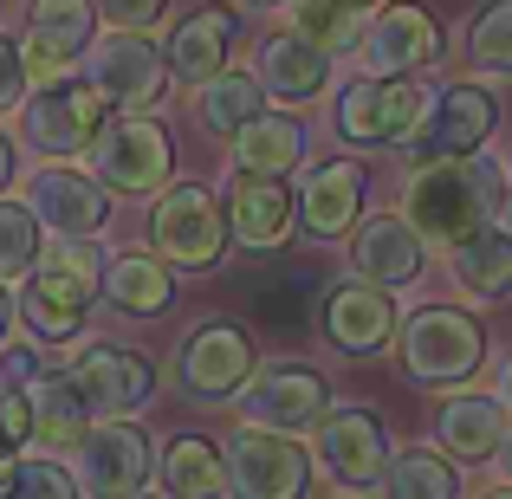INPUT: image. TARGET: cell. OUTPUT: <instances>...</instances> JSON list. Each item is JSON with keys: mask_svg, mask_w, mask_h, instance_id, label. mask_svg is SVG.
Masks as SVG:
<instances>
[{"mask_svg": "<svg viewBox=\"0 0 512 499\" xmlns=\"http://www.w3.org/2000/svg\"><path fill=\"white\" fill-rule=\"evenodd\" d=\"M506 214V163L480 156H428L402 182V221L422 247H461Z\"/></svg>", "mask_w": 512, "mask_h": 499, "instance_id": "obj_1", "label": "cell"}, {"mask_svg": "<svg viewBox=\"0 0 512 499\" xmlns=\"http://www.w3.org/2000/svg\"><path fill=\"white\" fill-rule=\"evenodd\" d=\"M98 279H104V260L91 240H59L33 260V273L20 279V325L39 337V344H72L78 331L91 325L98 312Z\"/></svg>", "mask_w": 512, "mask_h": 499, "instance_id": "obj_2", "label": "cell"}, {"mask_svg": "<svg viewBox=\"0 0 512 499\" xmlns=\"http://www.w3.org/2000/svg\"><path fill=\"white\" fill-rule=\"evenodd\" d=\"M396 357L409 383L461 389L487 363V331L461 305H422V312H409V325H396Z\"/></svg>", "mask_w": 512, "mask_h": 499, "instance_id": "obj_3", "label": "cell"}, {"mask_svg": "<svg viewBox=\"0 0 512 499\" xmlns=\"http://www.w3.org/2000/svg\"><path fill=\"white\" fill-rule=\"evenodd\" d=\"M428 104H435V85L422 78H350L331 117L350 150H396V143H415Z\"/></svg>", "mask_w": 512, "mask_h": 499, "instance_id": "obj_4", "label": "cell"}, {"mask_svg": "<svg viewBox=\"0 0 512 499\" xmlns=\"http://www.w3.org/2000/svg\"><path fill=\"white\" fill-rule=\"evenodd\" d=\"M253 370H260V344H253V331H240L234 318H201V325H188L182 344H175V389H182L188 402H201V409L234 402Z\"/></svg>", "mask_w": 512, "mask_h": 499, "instance_id": "obj_5", "label": "cell"}, {"mask_svg": "<svg viewBox=\"0 0 512 499\" xmlns=\"http://www.w3.org/2000/svg\"><path fill=\"white\" fill-rule=\"evenodd\" d=\"M104 124H111V104L98 98V85H91V78H72V72H65V78H46L33 98H20L26 143H33L39 156H59V163L85 156L91 143H98Z\"/></svg>", "mask_w": 512, "mask_h": 499, "instance_id": "obj_6", "label": "cell"}, {"mask_svg": "<svg viewBox=\"0 0 512 499\" xmlns=\"http://www.w3.org/2000/svg\"><path fill=\"white\" fill-rule=\"evenodd\" d=\"M91 175H98L111 195H163L175 175V137L156 117H111L91 143Z\"/></svg>", "mask_w": 512, "mask_h": 499, "instance_id": "obj_7", "label": "cell"}, {"mask_svg": "<svg viewBox=\"0 0 512 499\" xmlns=\"http://www.w3.org/2000/svg\"><path fill=\"white\" fill-rule=\"evenodd\" d=\"M150 247L163 266H188V273H208L227 253V221L221 201L201 182H169L150 208Z\"/></svg>", "mask_w": 512, "mask_h": 499, "instance_id": "obj_8", "label": "cell"}, {"mask_svg": "<svg viewBox=\"0 0 512 499\" xmlns=\"http://www.w3.org/2000/svg\"><path fill=\"white\" fill-rule=\"evenodd\" d=\"M221 467H227V499H305V487H312V461L299 441L247 422L221 441Z\"/></svg>", "mask_w": 512, "mask_h": 499, "instance_id": "obj_9", "label": "cell"}, {"mask_svg": "<svg viewBox=\"0 0 512 499\" xmlns=\"http://www.w3.org/2000/svg\"><path fill=\"white\" fill-rule=\"evenodd\" d=\"M72 389L85 396L91 422H137L156 402V370L124 344H78V357L65 363Z\"/></svg>", "mask_w": 512, "mask_h": 499, "instance_id": "obj_10", "label": "cell"}, {"mask_svg": "<svg viewBox=\"0 0 512 499\" xmlns=\"http://www.w3.org/2000/svg\"><path fill=\"white\" fill-rule=\"evenodd\" d=\"M234 402H240V422L247 428L299 441L331 415V383L318 370H305V363H279V370H253Z\"/></svg>", "mask_w": 512, "mask_h": 499, "instance_id": "obj_11", "label": "cell"}, {"mask_svg": "<svg viewBox=\"0 0 512 499\" xmlns=\"http://www.w3.org/2000/svg\"><path fill=\"white\" fill-rule=\"evenodd\" d=\"M91 85L111 111H130V117H150L156 104L169 98V59L163 46H150V33H104L91 39Z\"/></svg>", "mask_w": 512, "mask_h": 499, "instance_id": "obj_12", "label": "cell"}, {"mask_svg": "<svg viewBox=\"0 0 512 499\" xmlns=\"http://www.w3.org/2000/svg\"><path fill=\"white\" fill-rule=\"evenodd\" d=\"M150 435L137 422H91L72 448L78 499H143L150 487Z\"/></svg>", "mask_w": 512, "mask_h": 499, "instance_id": "obj_13", "label": "cell"}, {"mask_svg": "<svg viewBox=\"0 0 512 499\" xmlns=\"http://www.w3.org/2000/svg\"><path fill=\"white\" fill-rule=\"evenodd\" d=\"M26 214L59 240H98L104 221H111V188L91 169L52 163V169H33V182H26Z\"/></svg>", "mask_w": 512, "mask_h": 499, "instance_id": "obj_14", "label": "cell"}, {"mask_svg": "<svg viewBox=\"0 0 512 499\" xmlns=\"http://www.w3.org/2000/svg\"><path fill=\"white\" fill-rule=\"evenodd\" d=\"M357 52H363V72L370 78H415V72H428V65H441L448 46H441V26H435L428 7L389 0V7L363 26Z\"/></svg>", "mask_w": 512, "mask_h": 499, "instance_id": "obj_15", "label": "cell"}, {"mask_svg": "<svg viewBox=\"0 0 512 499\" xmlns=\"http://www.w3.org/2000/svg\"><path fill=\"white\" fill-rule=\"evenodd\" d=\"M312 435H318L312 441L318 467H325L344 493H363V487L383 480V467H389V428H383V415H376V409H331Z\"/></svg>", "mask_w": 512, "mask_h": 499, "instance_id": "obj_16", "label": "cell"}, {"mask_svg": "<svg viewBox=\"0 0 512 499\" xmlns=\"http://www.w3.org/2000/svg\"><path fill=\"white\" fill-rule=\"evenodd\" d=\"M91 39H98L91 0H26V46H20L26 85L65 78V65H72L78 52H91Z\"/></svg>", "mask_w": 512, "mask_h": 499, "instance_id": "obj_17", "label": "cell"}, {"mask_svg": "<svg viewBox=\"0 0 512 499\" xmlns=\"http://www.w3.org/2000/svg\"><path fill=\"white\" fill-rule=\"evenodd\" d=\"M221 221H227V240H234V247L266 253V260H273V253L292 240V227H299V201H292L286 182H266V175H234Z\"/></svg>", "mask_w": 512, "mask_h": 499, "instance_id": "obj_18", "label": "cell"}, {"mask_svg": "<svg viewBox=\"0 0 512 499\" xmlns=\"http://www.w3.org/2000/svg\"><path fill=\"white\" fill-rule=\"evenodd\" d=\"M318 292H325V273L312 260H266L260 273L247 279V305H253V325L273 331V337H299L318 312Z\"/></svg>", "mask_w": 512, "mask_h": 499, "instance_id": "obj_19", "label": "cell"}, {"mask_svg": "<svg viewBox=\"0 0 512 499\" xmlns=\"http://www.w3.org/2000/svg\"><path fill=\"white\" fill-rule=\"evenodd\" d=\"M493 124H500V104H493V91L480 85H448L435 91V104H428L422 130H415V150L428 156H480L493 137Z\"/></svg>", "mask_w": 512, "mask_h": 499, "instance_id": "obj_20", "label": "cell"}, {"mask_svg": "<svg viewBox=\"0 0 512 499\" xmlns=\"http://www.w3.org/2000/svg\"><path fill=\"white\" fill-rule=\"evenodd\" d=\"M325 337L344 350V357H376V350L396 337V305H389L383 286L370 279H338L325 286Z\"/></svg>", "mask_w": 512, "mask_h": 499, "instance_id": "obj_21", "label": "cell"}, {"mask_svg": "<svg viewBox=\"0 0 512 499\" xmlns=\"http://www.w3.org/2000/svg\"><path fill=\"white\" fill-rule=\"evenodd\" d=\"M350 273L357 279H370V286H415L422 279V266H428V247H422V234H415L402 214H370V221H357L350 227Z\"/></svg>", "mask_w": 512, "mask_h": 499, "instance_id": "obj_22", "label": "cell"}, {"mask_svg": "<svg viewBox=\"0 0 512 499\" xmlns=\"http://www.w3.org/2000/svg\"><path fill=\"white\" fill-rule=\"evenodd\" d=\"M363 195H370V175H363V163H350V156H331V163H312L305 169V182H299V221H305V234H318V240H338L357 227V214H363Z\"/></svg>", "mask_w": 512, "mask_h": 499, "instance_id": "obj_23", "label": "cell"}, {"mask_svg": "<svg viewBox=\"0 0 512 499\" xmlns=\"http://www.w3.org/2000/svg\"><path fill=\"white\" fill-rule=\"evenodd\" d=\"M506 422L512 415L500 409V396H480V389H461V396L441 402L435 415V441L454 467H474V461H493L506 441Z\"/></svg>", "mask_w": 512, "mask_h": 499, "instance_id": "obj_24", "label": "cell"}, {"mask_svg": "<svg viewBox=\"0 0 512 499\" xmlns=\"http://www.w3.org/2000/svg\"><path fill=\"white\" fill-rule=\"evenodd\" d=\"M234 33L240 20L227 7H195L182 13V26L169 33V78H182V85H208V78L227 72V52H234Z\"/></svg>", "mask_w": 512, "mask_h": 499, "instance_id": "obj_25", "label": "cell"}, {"mask_svg": "<svg viewBox=\"0 0 512 499\" xmlns=\"http://www.w3.org/2000/svg\"><path fill=\"white\" fill-rule=\"evenodd\" d=\"M260 91L266 98H279V104H312V98H325V85H331V59L312 46V39H299L286 26V33H273L260 46Z\"/></svg>", "mask_w": 512, "mask_h": 499, "instance_id": "obj_26", "label": "cell"}, {"mask_svg": "<svg viewBox=\"0 0 512 499\" xmlns=\"http://www.w3.org/2000/svg\"><path fill=\"white\" fill-rule=\"evenodd\" d=\"M98 299L111 305L117 318H156V312H169L175 279H169V266L156 260V253H117V260H104Z\"/></svg>", "mask_w": 512, "mask_h": 499, "instance_id": "obj_27", "label": "cell"}, {"mask_svg": "<svg viewBox=\"0 0 512 499\" xmlns=\"http://www.w3.org/2000/svg\"><path fill=\"white\" fill-rule=\"evenodd\" d=\"M448 279L467 299H487V305L512 299V227L493 221V227H480L474 240L448 247Z\"/></svg>", "mask_w": 512, "mask_h": 499, "instance_id": "obj_28", "label": "cell"}, {"mask_svg": "<svg viewBox=\"0 0 512 499\" xmlns=\"http://www.w3.org/2000/svg\"><path fill=\"white\" fill-rule=\"evenodd\" d=\"M299 163H305V124L286 117V111H260L234 137V175H266V182H279V175H292Z\"/></svg>", "mask_w": 512, "mask_h": 499, "instance_id": "obj_29", "label": "cell"}, {"mask_svg": "<svg viewBox=\"0 0 512 499\" xmlns=\"http://www.w3.org/2000/svg\"><path fill=\"white\" fill-rule=\"evenodd\" d=\"M26 415H33V441L39 448H78L85 428H91L85 396L72 389L65 370H46L39 383H26Z\"/></svg>", "mask_w": 512, "mask_h": 499, "instance_id": "obj_30", "label": "cell"}, {"mask_svg": "<svg viewBox=\"0 0 512 499\" xmlns=\"http://www.w3.org/2000/svg\"><path fill=\"white\" fill-rule=\"evenodd\" d=\"M163 499H227L221 441L175 435L169 448H163Z\"/></svg>", "mask_w": 512, "mask_h": 499, "instance_id": "obj_31", "label": "cell"}, {"mask_svg": "<svg viewBox=\"0 0 512 499\" xmlns=\"http://www.w3.org/2000/svg\"><path fill=\"white\" fill-rule=\"evenodd\" d=\"M260 111H266V91H260V78H253V65H227L221 78L201 85V124L221 130V137H240Z\"/></svg>", "mask_w": 512, "mask_h": 499, "instance_id": "obj_32", "label": "cell"}, {"mask_svg": "<svg viewBox=\"0 0 512 499\" xmlns=\"http://www.w3.org/2000/svg\"><path fill=\"white\" fill-rule=\"evenodd\" d=\"M383 499H461V467L435 448L389 454L383 467Z\"/></svg>", "mask_w": 512, "mask_h": 499, "instance_id": "obj_33", "label": "cell"}, {"mask_svg": "<svg viewBox=\"0 0 512 499\" xmlns=\"http://www.w3.org/2000/svg\"><path fill=\"white\" fill-rule=\"evenodd\" d=\"M292 33L312 39L325 59H338V52H357V39H363V13H357V7H344V0H299V7H292Z\"/></svg>", "mask_w": 512, "mask_h": 499, "instance_id": "obj_34", "label": "cell"}, {"mask_svg": "<svg viewBox=\"0 0 512 499\" xmlns=\"http://www.w3.org/2000/svg\"><path fill=\"white\" fill-rule=\"evenodd\" d=\"M467 59L487 78H512V0H487L467 26Z\"/></svg>", "mask_w": 512, "mask_h": 499, "instance_id": "obj_35", "label": "cell"}, {"mask_svg": "<svg viewBox=\"0 0 512 499\" xmlns=\"http://www.w3.org/2000/svg\"><path fill=\"white\" fill-rule=\"evenodd\" d=\"M39 247H46V240H39V221L26 214V201H7V195H0V286L33 273Z\"/></svg>", "mask_w": 512, "mask_h": 499, "instance_id": "obj_36", "label": "cell"}, {"mask_svg": "<svg viewBox=\"0 0 512 499\" xmlns=\"http://www.w3.org/2000/svg\"><path fill=\"white\" fill-rule=\"evenodd\" d=\"M0 499H78V480H72L65 461H46V454L20 461V454H13V474H7V493Z\"/></svg>", "mask_w": 512, "mask_h": 499, "instance_id": "obj_37", "label": "cell"}, {"mask_svg": "<svg viewBox=\"0 0 512 499\" xmlns=\"http://www.w3.org/2000/svg\"><path fill=\"white\" fill-rule=\"evenodd\" d=\"M33 441V415H26V389L0 383V461H13V454Z\"/></svg>", "mask_w": 512, "mask_h": 499, "instance_id": "obj_38", "label": "cell"}, {"mask_svg": "<svg viewBox=\"0 0 512 499\" xmlns=\"http://www.w3.org/2000/svg\"><path fill=\"white\" fill-rule=\"evenodd\" d=\"M169 0H91V13H98L104 26H117V33H150L156 20H163Z\"/></svg>", "mask_w": 512, "mask_h": 499, "instance_id": "obj_39", "label": "cell"}, {"mask_svg": "<svg viewBox=\"0 0 512 499\" xmlns=\"http://www.w3.org/2000/svg\"><path fill=\"white\" fill-rule=\"evenodd\" d=\"M39 376H46V357H39L33 344H0V383L26 389V383H39Z\"/></svg>", "mask_w": 512, "mask_h": 499, "instance_id": "obj_40", "label": "cell"}, {"mask_svg": "<svg viewBox=\"0 0 512 499\" xmlns=\"http://www.w3.org/2000/svg\"><path fill=\"white\" fill-rule=\"evenodd\" d=\"M26 98V72H20V46H13L7 33H0V111H13V104Z\"/></svg>", "mask_w": 512, "mask_h": 499, "instance_id": "obj_41", "label": "cell"}, {"mask_svg": "<svg viewBox=\"0 0 512 499\" xmlns=\"http://www.w3.org/2000/svg\"><path fill=\"white\" fill-rule=\"evenodd\" d=\"M493 396H500V409L512 415V357L500 363V383H493Z\"/></svg>", "mask_w": 512, "mask_h": 499, "instance_id": "obj_42", "label": "cell"}, {"mask_svg": "<svg viewBox=\"0 0 512 499\" xmlns=\"http://www.w3.org/2000/svg\"><path fill=\"white\" fill-rule=\"evenodd\" d=\"M7 182H13V143L0 137V195H7Z\"/></svg>", "mask_w": 512, "mask_h": 499, "instance_id": "obj_43", "label": "cell"}, {"mask_svg": "<svg viewBox=\"0 0 512 499\" xmlns=\"http://www.w3.org/2000/svg\"><path fill=\"white\" fill-rule=\"evenodd\" d=\"M493 461H500V480L512 487V428H506V441H500V454H493Z\"/></svg>", "mask_w": 512, "mask_h": 499, "instance_id": "obj_44", "label": "cell"}, {"mask_svg": "<svg viewBox=\"0 0 512 499\" xmlns=\"http://www.w3.org/2000/svg\"><path fill=\"white\" fill-rule=\"evenodd\" d=\"M7 325H13V299H7V286H0V344H7Z\"/></svg>", "mask_w": 512, "mask_h": 499, "instance_id": "obj_45", "label": "cell"}, {"mask_svg": "<svg viewBox=\"0 0 512 499\" xmlns=\"http://www.w3.org/2000/svg\"><path fill=\"white\" fill-rule=\"evenodd\" d=\"M240 7H253V13H273V7H299V0H240Z\"/></svg>", "mask_w": 512, "mask_h": 499, "instance_id": "obj_46", "label": "cell"}, {"mask_svg": "<svg viewBox=\"0 0 512 499\" xmlns=\"http://www.w3.org/2000/svg\"><path fill=\"white\" fill-rule=\"evenodd\" d=\"M506 227H512V163H506Z\"/></svg>", "mask_w": 512, "mask_h": 499, "instance_id": "obj_47", "label": "cell"}, {"mask_svg": "<svg viewBox=\"0 0 512 499\" xmlns=\"http://www.w3.org/2000/svg\"><path fill=\"white\" fill-rule=\"evenodd\" d=\"M480 499H512V487H493V493H480Z\"/></svg>", "mask_w": 512, "mask_h": 499, "instance_id": "obj_48", "label": "cell"}, {"mask_svg": "<svg viewBox=\"0 0 512 499\" xmlns=\"http://www.w3.org/2000/svg\"><path fill=\"white\" fill-rule=\"evenodd\" d=\"M7 474H13V461H0V493H7Z\"/></svg>", "mask_w": 512, "mask_h": 499, "instance_id": "obj_49", "label": "cell"}, {"mask_svg": "<svg viewBox=\"0 0 512 499\" xmlns=\"http://www.w3.org/2000/svg\"><path fill=\"white\" fill-rule=\"evenodd\" d=\"M344 7H357V13H363V7H376V0H344Z\"/></svg>", "mask_w": 512, "mask_h": 499, "instance_id": "obj_50", "label": "cell"}]
</instances>
